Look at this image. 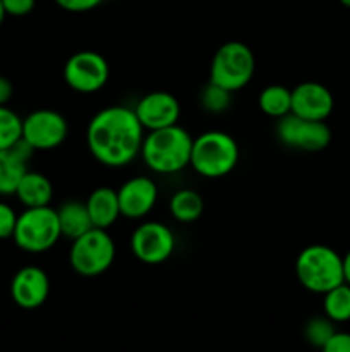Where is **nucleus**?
Masks as SVG:
<instances>
[{
    "label": "nucleus",
    "instance_id": "1",
    "mask_svg": "<svg viewBox=\"0 0 350 352\" xmlns=\"http://www.w3.org/2000/svg\"><path fill=\"white\" fill-rule=\"evenodd\" d=\"M144 127L130 107L110 105L91 117L86 129V144L96 162L120 168L141 155Z\"/></svg>",
    "mask_w": 350,
    "mask_h": 352
},
{
    "label": "nucleus",
    "instance_id": "2",
    "mask_svg": "<svg viewBox=\"0 0 350 352\" xmlns=\"http://www.w3.org/2000/svg\"><path fill=\"white\" fill-rule=\"evenodd\" d=\"M192 141L194 138L178 124L148 131V134H144L139 157L154 174H177L191 165Z\"/></svg>",
    "mask_w": 350,
    "mask_h": 352
},
{
    "label": "nucleus",
    "instance_id": "3",
    "mask_svg": "<svg viewBox=\"0 0 350 352\" xmlns=\"http://www.w3.org/2000/svg\"><path fill=\"white\" fill-rule=\"evenodd\" d=\"M239 144L225 131H206L192 141L191 167L205 179H220L239 164Z\"/></svg>",
    "mask_w": 350,
    "mask_h": 352
},
{
    "label": "nucleus",
    "instance_id": "4",
    "mask_svg": "<svg viewBox=\"0 0 350 352\" xmlns=\"http://www.w3.org/2000/svg\"><path fill=\"white\" fill-rule=\"evenodd\" d=\"M295 275L302 287L314 294H326L345 282L342 256L326 244L304 248L295 260Z\"/></svg>",
    "mask_w": 350,
    "mask_h": 352
},
{
    "label": "nucleus",
    "instance_id": "5",
    "mask_svg": "<svg viewBox=\"0 0 350 352\" xmlns=\"http://www.w3.org/2000/svg\"><path fill=\"white\" fill-rule=\"evenodd\" d=\"M254 72V52L242 41H226L213 55L209 65V82L235 93L249 85Z\"/></svg>",
    "mask_w": 350,
    "mask_h": 352
},
{
    "label": "nucleus",
    "instance_id": "6",
    "mask_svg": "<svg viewBox=\"0 0 350 352\" xmlns=\"http://www.w3.org/2000/svg\"><path fill=\"white\" fill-rule=\"evenodd\" d=\"M62 237L57 210L51 206L26 208L17 215L14 243L26 253H45L51 250Z\"/></svg>",
    "mask_w": 350,
    "mask_h": 352
},
{
    "label": "nucleus",
    "instance_id": "7",
    "mask_svg": "<svg viewBox=\"0 0 350 352\" xmlns=\"http://www.w3.org/2000/svg\"><path fill=\"white\" fill-rule=\"evenodd\" d=\"M115 260V243L105 229H89L72 241L69 263L81 277H98L108 272Z\"/></svg>",
    "mask_w": 350,
    "mask_h": 352
},
{
    "label": "nucleus",
    "instance_id": "8",
    "mask_svg": "<svg viewBox=\"0 0 350 352\" xmlns=\"http://www.w3.org/2000/svg\"><path fill=\"white\" fill-rule=\"evenodd\" d=\"M277 138L283 146L292 150L316 153L329 144L331 129L326 120H307L288 113L277 120Z\"/></svg>",
    "mask_w": 350,
    "mask_h": 352
},
{
    "label": "nucleus",
    "instance_id": "9",
    "mask_svg": "<svg viewBox=\"0 0 350 352\" xmlns=\"http://www.w3.org/2000/svg\"><path fill=\"white\" fill-rule=\"evenodd\" d=\"M108 79V60L98 52H75L64 65V81L75 93L91 95L105 88Z\"/></svg>",
    "mask_w": 350,
    "mask_h": 352
},
{
    "label": "nucleus",
    "instance_id": "10",
    "mask_svg": "<svg viewBox=\"0 0 350 352\" xmlns=\"http://www.w3.org/2000/svg\"><path fill=\"white\" fill-rule=\"evenodd\" d=\"M177 246L174 230L156 220H148L130 236V250L144 265H161L172 258Z\"/></svg>",
    "mask_w": 350,
    "mask_h": 352
},
{
    "label": "nucleus",
    "instance_id": "11",
    "mask_svg": "<svg viewBox=\"0 0 350 352\" xmlns=\"http://www.w3.org/2000/svg\"><path fill=\"white\" fill-rule=\"evenodd\" d=\"M69 134L67 119L51 109H38L23 119V138L34 151H48L60 146Z\"/></svg>",
    "mask_w": 350,
    "mask_h": 352
},
{
    "label": "nucleus",
    "instance_id": "12",
    "mask_svg": "<svg viewBox=\"0 0 350 352\" xmlns=\"http://www.w3.org/2000/svg\"><path fill=\"white\" fill-rule=\"evenodd\" d=\"M120 215L129 220H141L153 212L158 201V186L148 175L130 177L117 189Z\"/></svg>",
    "mask_w": 350,
    "mask_h": 352
},
{
    "label": "nucleus",
    "instance_id": "13",
    "mask_svg": "<svg viewBox=\"0 0 350 352\" xmlns=\"http://www.w3.org/2000/svg\"><path fill=\"white\" fill-rule=\"evenodd\" d=\"M134 112L144 131H156L178 124L180 103L168 91H151L136 103Z\"/></svg>",
    "mask_w": 350,
    "mask_h": 352
},
{
    "label": "nucleus",
    "instance_id": "14",
    "mask_svg": "<svg viewBox=\"0 0 350 352\" xmlns=\"http://www.w3.org/2000/svg\"><path fill=\"white\" fill-rule=\"evenodd\" d=\"M48 296H50V278L43 268L27 265L16 272L10 282V298L19 308H40Z\"/></svg>",
    "mask_w": 350,
    "mask_h": 352
},
{
    "label": "nucleus",
    "instance_id": "15",
    "mask_svg": "<svg viewBox=\"0 0 350 352\" xmlns=\"http://www.w3.org/2000/svg\"><path fill=\"white\" fill-rule=\"evenodd\" d=\"M333 93L318 81H304L292 89V112L307 120H326L333 112Z\"/></svg>",
    "mask_w": 350,
    "mask_h": 352
},
{
    "label": "nucleus",
    "instance_id": "16",
    "mask_svg": "<svg viewBox=\"0 0 350 352\" xmlns=\"http://www.w3.org/2000/svg\"><path fill=\"white\" fill-rule=\"evenodd\" d=\"M84 203L93 227H96V229L108 230L122 217L120 215L117 189L108 188V186L96 188Z\"/></svg>",
    "mask_w": 350,
    "mask_h": 352
},
{
    "label": "nucleus",
    "instance_id": "17",
    "mask_svg": "<svg viewBox=\"0 0 350 352\" xmlns=\"http://www.w3.org/2000/svg\"><path fill=\"white\" fill-rule=\"evenodd\" d=\"M16 196L26 208L50 206L54 199V184L41 172L27 170L17 186Z\"/></svg>",
    "mask_w": 350,
    "mask_h": 352
},
{
    "label": "nucleus",
    "instance_id": "18",
    "mask_svg": "<svg viewBox=\"0 0 350 352\" xmlns=\"http://www.w3.org/2000/svg\"><path fill=\"white\" fill-rule=\"evenodd\" d=\"M58 213V223H60L62 237L74 241L89 229H93L91 219H89L88 208H86L84 201L79 199H69L65 201L60 208L57 210Z\"/></svg>",
    "mask_w": 350,
    "mask_h": 352
},
{
    "label": "nucleus",
    "instance_id": "19",
    "mask_svg": "<svg viewBox=\"0 0 350 352\" xmlns=\"http://www.w3.org/2000/svg\"><path fill=\"white\" fill-rule=\"evenodd\" d=\"M168 210L177 222L192 223L201 219L202 212H205V199L194 189H178L177 192L172 195Z\"/></svg>",
    "mask_w": 350,
    "mask_h": 352
},
{
    "label": "nucleus",
    "instance_id": "20",
    "mask_svg": "<svg viewBox=\"0 0 350 352\" xmlns=\"http://www.w3.org/2000/svg\"><path fill=\"white\" fill-rule=\"evenodd\" d=\"M261 112L271 119H281L292 112V89L281 85H270L259 93L257 98Z\"/></svg>",
    "mask_w": 350,
    "mask_h": 352
},
{
    "label": "nucleus",
    "instance_id": "21",
    "mask_svg": "<svg viewBox=\"0 0 350 352\" xmlns=\"http://www.w3.org/2000/svg\"><path fill=\"white\" fill-rule=\"evenodd\" d=\"M27 172V162L12 150H0V196L16 195L23 175Z\"/></svg>",
    "mask_w": 350,
    "mask_h": 352
},
{
    "label": "nucleus",
    "instance_id": "22",
    "mask_svg": "<svg viewBox=\"0 0 350 352\" xmlns=\"http://www.w3.org/2000/svg\"><path fill=\"white\" fill-rule=\"evenodd\" d=\"M323 299V311L331 322L345 323L350 322V285L340 284L328 291Z\"/></svg>",
    "mask_w": 350,
    "mask_h": 352
},
{
    "label": "nucleus",
    "instance_id": "23",
    "mask_svg": "<svg viewBox=\"0 0 350 352\" xmlns=\"http://www.w3.org/2000/svg\"><path fill=\"white\" fill-rule=\"evenodd\" d=\"M335 322H331L326 315L312 316V318H309L304 325L305 342L319 351H321V347L335 336Z\"/></svg>",
    "mask_w": 350,
    "mask_h": 352
},
{
    "label": "nucleus",
    "instance_id": "24",
    "mask_svg": "<svg viewBox=\"0 0 350 352\" xmlns=\"http://www.w3.org/2000/svg\"><path fill=\"white\" fill-rule=\"evenodd\" d=\"M23 138V119L9 107H0V150H9Z\"/></svg>",
    "mask_w": 350,
    "mask_h": 352
},
{
    "label": "nucleus",
    "instance_id": "25",
    "mask_svg": "<svg viewBox=\"0 0 350 352\" xmlns=\"http://www.w3.org/2000/svg\"><path fill=\"white\" fill-rule=\"evenodd\" d=\"M232 95L229 89L222 88V86H216L213 82H208L205 89L201 91V102L202 109L209 113H223L225 110H229V107L232 105Z\"/></svg>",
    "mask_w": 350,
    "mask_h": 352
},
{
    "label": "nucleus",
    "instance_id": "26",
    "mask_svg": "<svg viewBox=\"0 0 350 352\" xmlns=\"http://www.w3.org/2000/svg\"><path fill=\"white\" fill-rule=\"evenodd\" d=\"M17 223V213L7 203H0V239H9L14 236Z\"/></svg>",
    "mask_w": 350,
    "mask_h": 352
},
{
    "label": "nucleus",
    "instance_id": "27",
    "mask_svg": "<svg viewBox=\"0 0 350 352\" xmlns=\"http://www.w3.org/2000/svg\"><path fill=\"white\" fill-rule=\"evenodd\" d=\"M2 6L7 16L24 17L33 12L36 0H2Z\"/></svg>",
    "mask_w": 350,
    "mask_h": 352
},
{
    "label": "nucleus",
    "instance_id": "28",
    "mask_svg": "<svg viewBox=\"0 0 350 352\" xmlns=\"http://www.w3.org/2000/svg\"><path fill=\"white\" fill-rule=\"evenodd\" d=\"M60 9L67 10V12H89V10L96 9L103 0H54Z\"/></svg>",
    "mask_w": 350,
    "mask_h": 352
},
{
    "label": "nucleus",
    "instance_id": "29",
    "mask_svg": "<svg viewBox=\"0 0 350 352\" xmlns=\"http://www.w3.org/2000/svg\"><path fill=\"white\" fill-rule=\"evenodd\" d=\"M321 352H350V333L335 332V336L321 347Z\"/></svg>",
    "mask_w": 350,
    "mask_h": 352
},
{
    "label": "nucleus",
    "instance_id": "30",
    "mask_svg": "<svg viewBox=\"0 0 350 352\" xmlns=\"http://www.w3.org/2000/svg\"><path fill=\"white\" fill-rule=\"evenodd\" d=\"M12 95H14V86L12 82H10V79L5 78V76H0V107L7 105L9 100L12 98Z\"/></svg>",
    "mask_w": 350,
    "mask_h": 352
},
{
    "label": "nucleus",
    "instance_id": "31",
    "mask_svg": "<svg viewBox=\"0 0 350 352\" xmlns=\"http://www.w3.org/2000/svg\"><path fill=\"white\" fill-rule=\"evenodd\" d=\"M342 261H343V280H345V284L350 285V251L345 254V256H342Z\"/></svg>",
    "mask_w": 350,
    "mask_h": 352
},
{
    "label": "nucleus",
    "instance_id": "32",
    "mask_svg": "<svg viewBox=\"0 0 350 352\" xmlns=\"http://www.w3.org/2000/svg\"><path fill=\"white\" fill-rule=\"evenodd\" d=\"M5 10H3V6H2V0H0V26H2V23H3V19H5Z\"/></svg>",
    "mask_w": 350,
    "mask_h": 352
},
{
    "label": "nucleus",
    "instance_id": "33",
    "mask_svg": "<svg viewBox=\"0 0 350 352\" xmlns=\"http://www.w3.org/2000/svg\"><path fill=\"white\" fill-rule=\"evenodd\" d=\"M340 3H342L343 7H349L350 9V0H340Z\"/></svg>",
    "mask_w": 350,
    "mask_h": 352
}]
</instances>
